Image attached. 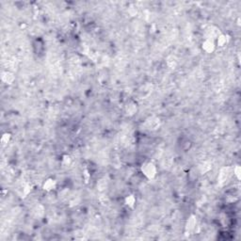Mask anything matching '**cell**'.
Returning a JSON list of instances; mask_svg holds the SVG:
<instances>
[{
    "instance_id": "1",
    "label": "cell",
    "mask_w": 241,
    "mask_h": 241,
    "mask_svg": "<svg viewBox=\"0 0 241 241\" xmlns=\"http://www.w3.org/2000/svg\"><path fill=\"white\" fill-rule=\"evenodd\" d=\"M143 174L148 177H153L155 174V167L152 163H146L144 164V167H142Z\"/></svg>"
},
{
    "instance_id": "2",
    "label": "cell",
    "mask_w": 241,
    "mask_h": 241,
    "mask_svg": "<svg viewBox=\"0 0 241 241\" xmlns=\"http://www.w3.org/2000/svg\"><path fill=\"white\" fill-rule=\"evenodd\" d=\"M203 48H204V50H206L207 52L212 51V50H213V48H214V44H213V42H212L211 40L205 41L204 45H203Z\"/></svg>"
}]
</instances>
